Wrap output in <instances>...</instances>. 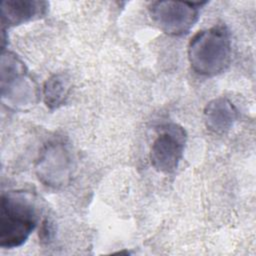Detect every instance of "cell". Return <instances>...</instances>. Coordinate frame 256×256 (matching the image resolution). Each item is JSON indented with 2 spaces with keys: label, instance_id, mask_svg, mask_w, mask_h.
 <instances>
[{
  "label": "cell",
  "instance_id": "1",
  "mask_svg": "<svg viewBox=\"0 0 256 256\" xmlns=\"http://www.w3.org/2000/svg\"><path fill=\"white\" fill-rule=\"evenodd\" d=\"M232 46L229 31L224 26H214L196 33L188 45V60L195 73L214 77L230 65Z\"/></svg>",
  "mask_w": 256,
  "mask_h": 256
},
{
  "label": "cell",
  "instance_id": "9",
  "mask_svg": "<svg viewBox=\"0 0 256 256\" xmlns=\"http://www.w3.org/2000/svg\"><path fill=\"white\" fill-rule=\"evenodd\" d=\"M70 89L69 80L63 74H55L44 84L43 97L46 106L53 110L64 104Z\"/></svg>",
  "mask_w": 256,
  "mask_h": 256
},
{
  "label": "cell",
  "instance_id": "4",
  "mask_svg": "<svg viewBox=\"0 0 256 256\" xmlns=\"http://www.w3.org/2000/svg\"><path fill=\"white\" fill-rule=\"evenodd\" d=\"M206 2L156 1L148 7L150 17L157 27L171 36L187 34L199 18L200 8Z\"/></svg>",
  "mask_w": 256,
  "mask_h": 256
},
{
  "label": "cell",
  "instance_id": "3",
  "mask_svg": "<svg viewBox=\"0 0 256 256\" xmlns=\"http://www.w3.org/2000/svg\"><path fill=\"white\" fill-rule=\"evenodd\" d=\"M2 99L16 108L32 105L37 97V88L25 65L16 55L6 52L1 57Z\"/></svg>",
  "mask_w": 256,
  "mask_h": 256
},
{
  "label": "cell",
  "instance_id": "8",
  "mask_svg": "<svg viewBox=\"0 0 256 256\" xmlns=\"http://www.w3.org/2000/svg\"><path fill=\"white\" fill-rule=\"evenodd\" d=\"M238 117L234 104L225 97L214 98L204 108L205 126L213 133L223 134L229 131Z\"/></svg>",
  "mask_w": 256,
  "mask_h": 256
},
{
  "label": "cell",
  "instance_id": "2",
  "mask_svg": "<svg viewBox=\"0 0 256 256\" xmlns=\"http://www.w3.org/2000/svg\"><path fill=\"white\" fill-rule=\"evenodd\" d=\"M38 216L34 202L21 192L2 194L0 205V246L17 248L35 229Z\"/></svg>",
  "mask_w": 256,
  "mask_h": 256
},
{
  "label": "cell",
  "instance_id": "5",
  "mask_svg": "<svg viewBox=\"0 0 256 256\" xmlns=\"http://www.w3.org/2000/svg\"><path fill=\"white\" fill-rule=\"evenodd\" d=\"M186 140L187 134L182 126L175 123L161 126L150 150L152 166L158 172L173 173L182 159Z\"/></svg>",
  "mask_w": 256,
  "mask_h": 256
},
{
  "label": "cell",
  "instance_id": "7",
  "mask_svg": "<svg viewBox=\"0 0 256 256\" xmlns=\"http://www.w3.org/2000/svg\"><path fill=\"white\" fill-rule=\"evenodd\" d=\"M48 3L37 0H3L1 2L2 27L20 25L41 18Z\"/></svg>",
  "mask_w": 256,
  "mask_h": 256
},
{
  "label": "cell",
  "instance_id": "6",
  "mask_svg": "<svg viewBox=\"0 0 256 256\" xmlns=\"http://www.w3.org/2000/svg\"><path fill=\"white\" fill-rule=\"evenodd\" d=\"M72 172V157L62 142H51L42 151L36 164L39 180L50 187L65 185Z\"/></svg>",
  "mask_w": 256,
  "mask_h": 256
}]
</instances>
